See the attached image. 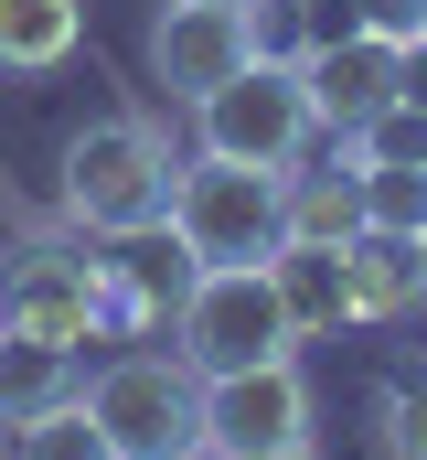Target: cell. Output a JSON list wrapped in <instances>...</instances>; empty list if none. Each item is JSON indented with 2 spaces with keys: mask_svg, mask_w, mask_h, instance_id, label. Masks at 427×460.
<instances>
[{
  "mask_svg": "<svg viewBox=\"0 0 427 460\" xmlns=\"http://www.w3.org/2000/svg\"><path fill=\"white\" fill-rule=\"evenodd\" d=\"M171 139L150 118H86L65 139V215L86 235H139V226H171Z\"/></svg>",
  "mask_w": 427,
  "mask_h": 460,
  "instance_id": "6da1fadb",
  "label": "cell"
},
{
  "mask_svg": "<svg viewBox=\"0 0 427 460\" xmlns=\"http://www.w3.org/2000/svg\"><path fill=\"white\" fill-rule=\"evenodd\" d=\"M171 235L193 268H267L278 235H289V172H257V161H182L171 172Z\"/></svg>",
  "mask_w": 427,
  "mask_h": 460,
  "instance_id": "7a4b0ae2",
  "label": "cell"
},
{
  "mask_svg": "<svg viewBox=\"0 0 427 460\" xmlns=\"http://www.w3.org/2000/svg\"><path fill=\"white\" fill-rule=\"evenodd\" d=\"M193 128H204L214 161H257V172H300V150L320 139L310 86H300V65H278V54L235 65L214 97H193Z\"/></svg>",
  "mask_w": 427,
  "mask_h": 460,
  "instance_id": "3957f363",
  "label": "cell"
},
{
  "mask_svg": "<svg viewBox=\"0 0 427 460\" xmlns=\"http://www.w3.org/2000/svg\"><path fill=\"white\" fill-rule=\"evenodd\" d=\"M171 353H182L193 375H235V364L300 353L278 279H267V268H193V289H182V322H171Z\"/></svg>",
  "mask_w": 427,
  "mask_h": 460,
  "instance_id": "277c9868",
  "label": "cell"
},
{
  "mask_svg": "<svg viewBox=\"0 0 427 460\" xmlns=\"http://www.w3.org/2000/svg\"><path fill=\"white\" fill-rule=\"evenodd\" d=\"M86 418L107 429L118 460H171L182 439H204V375L182 353H118L86 385Z\"/></svg>",
  "mask_w": 427,
  "mask_h": 460,
  "instance_id": "5b68a950",
  "label": "cell"
},
{
  "mask_svg": "<svg viewBox=\"0 0 427 460\" xmlns=\"http://www.w3.org/2000/svg\"><path fill=\"white\" fill-rule=\"evenodd\" d=\"M0 332L54 343V353L107 343V279H97V257H75V246H22V257L0 268Z\"/></svg>",
  "mask_w": 427,
  "mask_h": 460,
  "instance_id": "8992f818",
  "label": "cell"
},
{
  "mask_svg": "<svg viewBox=\"0 0 427 460\" xmlns=\"http://www.w3.org/2000/svg\"><path fill=\"white\" fill-rule=\"evenodd\" d=\"M204 439H214L224 460H257V450L310 439V385H300V353H267V364L204 375Z\"/></svg>",
  "mask_w": 427,
  "mask_h": 460,
  "instance_id": "52a82bcc",
  "label": "cell"
},
{
  "mask_svg": "<svg viewBox=\"0 0 427 460\" xmlns=\"http://www.w3.org/2000/svg\"><path fill=\"white\" fill-rule=\"evenodd\" d=\"M107 246H118V257H97V279H107V332H128V343H171L182 289H193L182 235H171V226H139V235H107Z\"/></svg>",
  "mask_w": 427,
  "mask_h": 460,
  "instance_id": "ba28073f",
  "label": "cell"
},
{
  "mask_svg": "<svg viewBox=\"0 0 427 460\" xmlns=\"http://www.w3.org/2000/svg\"><path fill=\"white\" fill-rule=\"evenodd\" d=\"M235 65H257V22L246 11H224V0H161V22H150V75L193 108L214 97Z\"/></svg>",
  "mask_w": 427,
  "mask_h": 460,
  "instance_id": "9c48e42d",
  "label": "cell"
},
{
  "mask_svg": "<svg viewBox=\"0 0 427 460\" xmlns=\"http://www.w3.org/2000/svg\"><path fill=\"white\" fill-rule=\"evenodd\" d=\"M300 86H310V118L331 139H353L374 108H396V43H374V32H331L300 54Z\"/></svg>",
  "mask_w": 427,
  "mask_h": 460,
  "instance_id": "30bf717a",
  "label": "cell"
},
{
  "mask_svg": "<svg viewBox=\"0 0 427 460\" xmlns=\"http://www.w3.org/2000/svg\"><path fill=\"white\" fill-rule=\"evenodd\" d=\"M342 279H353V322H406V311L427 300V246L363 226L353 246H342Z\"/></svg>",
  "mask_w": 427,
  "mask_h": 460,
  "instance_id": "8fae6325",
  "label": "cell"
},
{
  "mask_svg": "<svg viewBox=\"0 0 427 460\" xmlns=\"http://www.w3.org/2000/svg\"><path fill=\"white\" fill-rule=\"evenodd\" d=\"M267 279H278V300H289V332H300V343L353 322V279H342V246H320V235H278Z\"/></svg>",
  "mask_w": 427,
  "mask_h": 460,
  "instance_id": "7c38bea8",
  "label": "cell"
},
{
  "mask_svg": "<svg viewBox=\"0 0 427 460\" xmlns=\"http://www.w3.org/2000/svg\"><path fill=\"white\" fill-rule=\"evenodd\" d=\"M86 43V0H0V75H54Z\"/></svg>",
  "mask_w": 427,
  "mask_h": 460,
  "instance_id": "4fadbf2b",
  "label": "cell"
},
{
  "mask_svg": "<svg viewBox=\"0 0 427 460\" xmlns=\"http://www.w3.org/2000/svg\"><path fill=\"white\" fill-rule=\"evenodd\" d=\"M289 235H320V246L363 235V172H353V150H342V172H289Z\"/></svg>",
  "mask_w": 427,
  "mask_h": 460,
  "instance_id": "5bb4252c",
  "label": "cell"
},
{
  "mask_svg": "<svg viewBox=\"0 0 427 460\" xmlns=\"http://www.w3.org/2000/svg\"><path fill=\"white\" fill-rule=\"evenodd\" d=\"M54 396H75V353L0 332V429H22V418H32V407H54Z\"/></svg>",
  "mask_w": 427,
  "mask_h": 460,
  "instance_id": "9a60e30c",
  "label": "cell"
},
{
  "mask_svg": "<svg viewBox=\"0 0 427 460\" xmlns=\"http://www.w3.org/2000/svg\"><path fill=\"white\" fill-rule=\"evenodd\" d=\"M11 460H118V450H107V429L86 418V396H54V407H32L11 429Z\"/></svg>",
  "mask_w": 427,
  "mask_h": 460,
  "instance_id": "2e32d148",
  "label": "cell"
},
{
  "mask_svg": "<svg viewBox=\"0 0 427 460\" xmlns=\"http://www.w3.org/2000/svg\"><path fill=\"white\" fill-rule=\"evenodd\" d=\"M342 150H353L363 172H427V118H417V108H374Z\"/></svg>",
  "mask_w": 427,
  "mask_h": 460,
  "instance_id": "e0dca14e",
  "label": "cell"
},
{
  "mask_svg": "<svg viewBox=\"0 0 427 460\" xmlns=\"http://www.w3.org/2000/svg\"><path fill=\"white\" fill-rule=\"evenodd\" d=\"M353 172H363V161H353ZM363 226L417 235L427 226V172H363Z\"/></svg>",
  "mask_w": 427,
  "mask_h": 460,
  "instance_id": "ac0fdd59",
  "label": "cell"
},
{
  "mask_svg": "<svg viewBox=\"0 0 427 460\" xmlns=\"http://www.w3.org/2000/svg\"><path fill=\"white\" fill-rule=\"evenodd\" d=\"M374 429H385V460H427V364L385 385V407H374Z\"/></svg>",
  "mask_w": 427,
  "mask_h": 460,
  "instance_id": "d6986e66",
  "label": "cell"
},
{
  "mask_svg": "<svg viewBox=\"0 0 427 460\" xmlns=\"http://www.w3.org/2000/svg\"><path fill=\"white\" fill-rule=\"evenodd\" d=\"M353 11V32H374V43H417L427 32V0H342Z\"/></svg>",
  "mask_w": 427,
  "mask_h": 460,
  "instance_id": "ffe728a7",
  "label": "cell"
},
{
  "mask_svg": "<svg viewBox=\"0 0 427 460\" xmlns=\"http://www.w3.org/2000/svg\"><path fill=\"white\" fill-rule=\"evenodd\" d=\"M396 108L427 118V32H417V43H396Z\"/></svg>",
  "mask_w": 427,
  "mask_h": 460,
  "instance_id": "44dd1931",
  "label": "cell"
},
{
  "mask_svg": "<svg viewBox=\"0 0 427 460\" xmlns=\"http://www.w3.org/2000/svg\"><path fill=\"white\" fill-rule=\"evenodd\" d=\"M171 460H224V450H214V439H182V450H171Z\"/></svg>",
  "mask_w": 427,
  "mask_h": 460,
  "instance_id": "7402d4cb",
  "label": "cell"
},
{
  "mask_svg": "<svg viewBox=\"0 0 427 460\" xmlns=\"http://www.w3.org/2000/svg\"><path fill=\"white\" fill-rule=\"evenodd\" d=\"M257 460H320V450H310V439H289V450H257Z\"/></svg>",
  "mask_w": 427,
  "mask_h": 460,
  "instance_id": "603a6c76",
  "label": "cell"
},
{
  "mask_svg": "<svg viewBox=\"0 0 427 460\" xmlns=\"http://www.w3.org/2000/svg\"><path fill=\"white\" fill-rule=\"evenodd\" d=\"M224 11H246V0H224Z\"/></svg>",
  "mask_w": 427,
  "mask_h": 460,
  "instance_id": "cb8c5ba5",
  "label": "cell"
},
{
  "mask_svg": "<svg viewBox=\"0 0 427 460\" xmlns=\"http://www.w3.org/2000/svg\"><path fill=\"white\" fill-rule=\"evenodd\" d=\"M417 246H427V226H417Z\"/></svg>",
  "mask_w": 427,
  "mask_h": 460,
  "instance_id": "d4e9b609",
  "label": "cell"
}]
</instances>
